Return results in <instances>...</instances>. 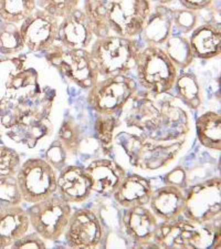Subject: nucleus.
Instances as JSON below:
<instances>
[{"label": "nucleus", "instance_id": "obj_36", "mask_svg": "<svg viewBox=\"0 0 221 249\" xmlns=\"http://www.w3.org/2000/svg\"><path fill=\"white\" fill-rule=\"evenodd\" d=\"M11 248H47V243L41 236L34 231H28L26 235H23L21 238L18 239Z\"/></svg>", "mask_w": 221, "mask_h": 249}, {"label": "nucleus", "instance_id": "obj_16", "mask_svg": "<svg viewBox=\"0 0 221 249\" xmlns=\"http://www.w3.org/2000/svg\"><path fill=\"white\" fill-rule=\"evenodd\" d=\"M95 40L82 8H76L60 19L58 40L67 49H90Z\"/></svg>", "mask_w": 221, "mask_h": 249}, {"label": "nucleus", "instance_id": "obj_25", "mask_svg": "<svg viewBox=\"0 0 221 249\" xmlns=\"http://www.w3.org/2000/svg\"><path fill=\"white\" fill-rule=\"evenodd\" d=\"M163 46L164 51L178 71L186 70L194 62L195 55L192 53L189 38L187 35L172 34Z\"/></svg>", "mask_w": 221, "mask_h": 249}, {"label": "nucleus", "instance_id": "obj_31", "mask_svg": "<svg viewBox=\"0 0 221 249\" xmlns=\"http://www.w3.org/2000/svg\"><path fill=\"white\" fill-rule=\"evenodd\" d=\"M174 30L182 35H189L190 32L199 26V16L197 11L187 8H171Z\"/></svg>", "mask_w": 221, "mask_h": 249}, {"label": "nucleus", "instance_id": "obj_6", "mask_svg": "<svg viewBox=\"0 0 221 249\" xmlns=\"http://www.w3.org/2000/svg\"><path fill=\"white\" fill-rule=\"evenodd\" d=\"M43 54L49 66L80 89L88 91L100 78L88 49H67L57 41Z\"/></svg>", "mask_w": 221, "mask_h": 249}, {"label": "nucleus", "instance_id": "obj_37", "mask_svg": "<svg viewBox=\"0 0 221 249\" xmlns=\"http://www.w3.org/2000/svg\"><path fill=\"white\" fill-rule=\"evenodd\" d=\"M164 182L165 184L175 185L177 187L182 188V190H185L188 185L187 175L183 167H176L174 170H170L166 175H165Z\"/></svg>", "mask_w": 221, "mask_h": 249}, {"label": "nucleus", "instance_id": "obj_39", "mask_svg": "<svg viewBox=\"0 0 221 249\" xmlns=\"http://www.w3.org/2000/svg\"><path fill=\"white\" fill-rule=\"evenodd\" d=\"M152 2H155V3H162V5H167L170 6L171 5L172 2L175 1V0H151Z\"/></svg>", "mask_w": 221, "mask_h": 249}, {"label": "nucleus", "instance_id": "obj_7", "mask_svg": "<svg viewBox=\"0 0 221 249\" xmlns=\"http://www.w3.org/2000/svg\"><path fill=\"white\" fill-rule=\"evenodd\" d=\"M137 91V83L128 75L100 77L88 90L87 104L96 114L116 115Z\"/></svg>", "mask_w": 221, "mask_h": 249}, {"label": "nucleus", "instance_id": "obj_12", "mask_svg": "<svg viewBox=\"0 0 221 249\" xmlns=\"http://www.w3.org/2000/svg\"><path fill=\"white\" fill-rule=\"evenodd\" d=\"M59 23V18L37 8L19 25L26 49L34 53L49 50L58 40Z\"/></svg>", "mask_w": 221, "mask_h": 249}, {"label": "nucleus", "instance_id": "obj_19", "mask_svg": "<svg viewBox=\"0 0 221 249\" xmlns=\"http://www.w3.org/2000/svg\"><path fill=\"white\" fill-rule=\"evenodd\" d=\"M184 190L170 184L153 191L148 207L154 213L159 222H170L183 216L185 207Z\"/></svg>", "mask_w": 221, "mask_h": 249}, {"label": "nucleus", "instance_id": "obj_32", "mask_svg": "<svg viewBox=\"0 0 221 249\" xmlns=\"http://www.w3.org/2000/svg\"><path fill=\"white\" fill-rule=\"evenodd\" d=\"M22 202V196L16 175L0 178V206L21 205Z\"/></svg>", "mask_w": 221, "mask_h": 249}, {"label": "nucleus", "instance_id": "obj_24", "mask_svg": "<svg viewBox=\"0 0 221 249\" xmlns=\"http://www.w3.org/2000/svg\"><path fill=\"white\" fill-rule=\"evenodd\" d=\"M174 89L176 91V96L187 109L196 111L203 106V89L195 74L188 73V72L178 73Z\"/></svg>", "mask_w": 221, "mask_h": 249}, {"label": "nucleus", "instance_id": "obj_15", "mask_svg": "<svg viewBox=\"0 0 221 249\" xmlns=\"http://www.w3.org/2000/svg\"><path fill=\"white\" fill-rule=\"evenodd\" d=\"M84 168L91 180L92 191L104 197H111L127 175L125 167L108 158L91 160Z\"/></svg>", "mask_w": 221, "mask_h": 249}, {"label": "nucleus", "instance_id": "obj_20", "mask_svg": "<svg viewBox=\"0 0 221 249\" xmlns=\"http://www.w3.org/2000/svg\"><path fill=\"white\" fill-rule=\"evenodd\" d=\"M29 231V216L21 205L0 206V248L11 247Z\"/></svg>", "mask_w": 221, "mask_h": 249}, {"label": "nucleus", "instance_id": "obj_26", "mask_svg": "<svg viewBox=\"0 0 221 249\" xmlns=\"http://www.w3.org/2000/svg\"><path fill=\"white\" fill-rule=\"evenodd\" d=\"M82 9L95 38L111 35L106 16V0H84Z\"/></svg>", "mask_w": 221, "mask_h": 249}, {"label": "nucleus", "instance_id": "obj_9", "mask_svg": "<svg viewBox=\"0 0 221 249\" xmlns=\"http://www.w3.org/2000/svg\"><path fill=\"white\" fill-rule=\"evenodd\" d=\"M16 178L25 203L34 204L57 194L58 172L43 159L26 160Z\"/></svg>", "mask_w": 221, "mask_h": 249}, {"label": "nucleus", "instance_id": "obj_22", "mask_svg": "<svg viewBox=\"0 0 221 249\" xmlns=\"http://www.w3.org/2000/svg\"><path fill=\"white\" fill-rule=\"evenodd\" d=\"M189 42L195 58L210 60L221 53L220 22H204L190 32Z\"/></svg>", "mask_w": 221, "mask_h": 249}, {"label": "nucleus", "instance_id": "obj_2", "mask_svg": "<svg viewBox=\"0 0 221 249\" xmlns=\"http://www.w3.org/2000/svg\"><path fill=\"white\" fill-rule=\"evenodd\" d=\"M27 55L0 60V139L34 150L53 133L58 89Z\"/></svg>", "mask_w": 221, "mask_h": 249}, {"label": "nucleus", "instance_id": "obj_1", "mask_svg": "<svg viewBox=\"0 0 221 249\" xmlns=\"http://www.w3.org/2000/svg\"><path fill=\"white\" fill-rule=\"evenodd\" d=\"M189 111L170 92L137 91L116 114L112 155L122 153L124 167L142 173L168 168L189 145Z\"/></svg>", "mask_w": 221, "mask_h": 249}, {"label": "nucleus", "instance_id": "obj_14", "mask_svg": "<svg viewBox=\"0 0 221 249\" xmlns=\"http://www.w3.org/2000/svg\"><path fill=\"white\" fill-rule=\"evenodd\" d=\"M159 223L148 205L125 208L123 213L122 225L124 231L128 238L135 243V247L157 248L153 243V237L157 231Z\"/></svg>", "mask_w": 221, "mask_h": 249}, {"label": "nucleus", "instance_id": "obj_10", "mask_svg": "<svg viewBox=\"0 0 221 249\" xmlns=\"http://www.w3.org/2000/svg\"><path fill=\"white\" fill-rule=\"evenodd\" d=\"M151 0H106L111 35L137 38L152 10Z\"/></svg>", "mask_w": 221, "mask_h": 249}, {"label": "nucleus", "instance_id": "obj_27", "mask_svg": "<svg viewBox=\"0 0 221 249\" xmlns=\"http://www.w3.org/2000/svg\"><path fill=\"white\" fill-rule=\"evenodd\" d=\"M26 46L19 25L0 20V53L6 58L22 54Z\"/></svg>", "mask_w": 221, "mask_h": 249}, {"label": "nucleus", "instance_id": "obj_13", "mask_svg": "<svg viewBox=\"0 0 221 249\" xmlns=\"http://www.w3.org/2000/svg\"><path fill=\"white\" fill-rule=\"evenodd\" d=\"M63 237L71 248L99 247L103 239L101 220L93 211L87 208L72 212Z\"/></svg>", "mask_w": 221, "mask_h": 249}, {"label": "nucleus", "instance_id": "obj_5", "mask_svg": "<svg viewBox=\"0 0 221 249\" xmlns=\"http://www.w3.org/2000/svg\"><path fill=\"white\" fill-rule=\"evenodd\" d=\"M137 82L144 91L160 94L174 89L179 71L162 47L146 46L139 50L135 62Z\"/></svg>", "mask_w": 221, "mask_h": 249}, {"label": "nucleus", "instance_id": "obj_28", "mask_svg": "<svg viewBox=\"0 0 221 249\" xmlns=\"http://www.w3.org/2000/svg\"><path fill=\"white\" fill-rule=\"evenodd\" d=\"M37 9V0H0V20L20 25Z\"/></svg>", "mask_w": 221, "mask_h": 249}, {"label": "nucleus", "instance_id": "obj_18", "mask_svg": "<svg viewBox=\"0 0 221 249\" xmlns=\"http://www.w3.org/2000/svg\"><path fill=\"white\" fill-rule=\"evenodd\" d=\"M174 34L171 8L153 2L152 10L146 19L139 37L146 46L162 47Z\"/></svg>", "mask_w": 221, "mask_h": 249}, {"label": "nucleus", "instance_id": "obj_23", "mask_svg": "<svg viewBox=\"0 0 221 249\" xmlns=\"http://www.w3.org/2000/svg\"><path fill=\"white\" fill-rule=\"evenodd\" d=\"M199 143L209 150H221V116L219 112L208 111L198 116L195 123Z\"/></svg>", "mask_w": 221, "mask_h": 249}, {"label": "nucleus", "instance_id": "obj_3", "mask_svg": "<svg viewBox=\"0 0 221 249\" xmlns=\"http://www.w3.org/2000/svg\"><path fill=\"white\" fill-rule=\"evenodd\" d=\"M153 243L157 248H220V218L200 224L180 216L160 222Z\"/></svg>", "mask_w": 221, "mask_h": 249}, {"label": "nucleus", "instance_id": "obj_38", "mask_svg": "<svg viewBox=\"0 0 221 249\" xmlns=\"http://www.w3.org/2000/svg\"><path fill=\"white\" fill-rule=\"evenodd\" d=\"M178 2L182 7L200 13V11L210 9L215 0H178Z\"/></svg>", "mask_w": 221, "mask_h": 249}, {"label": "nucleus", "instance_id": "obj_4", "mask_svg": "<svg viewBox=\"0 0 221 249\" xmlns=\"http://www.w3.org/2000/svg\"><path fill=\"white\" fill-rule=\"evenodd\" d=\"M142 47L136 38L120 37L116 35L95 38L90 52L98 68L100 77L128 75L134 70L136 57Z\"/></svg>", "mask_w": 221, "mask_h": 249}, {"label": "nucleus", "instance_id": "obj_17", "mask_svg": "<svg viewBox=\"0 0 221 249\" xmlns=\"http://www.w3.org/2000/svg\"><path fill=\"white\" fill-rule=\"evenodd\" d=\"M93 194L85 168L69 164L58 173L57 195L69 204L86 202Z\"/></svg>", "mask_w": 221, "mask_h": 249}, {"label": "nucleus", "instance_id": "obj_40", "mask_svg": "<svg viewBox=\"0 0 221 249\" xmlns=\"http://www.w3.org/2000/svg\"><path fill=\"white\" fill-rule=\"evenodd\" d=\"M3 57V55H0V60H1V58Z\"/></svg>", "mask_w": 221, "mask_h": 249}, {"label": "nucleus", "instance_id": "obj_34", "mask_svg": "<svg viewBox=\"0 0 221 249\" xmlns=\"http://www.w3.org/2000/svg\"><path fill=\"white\" fill-rule=\"evenodd\" d=\"M80 2L81 0H37V8L61 19L79 8Z\"/></svg>", "mask_w": 221, "mask_h": 249}, {"label": "nucleus", "instance_id": "obj_8", "mask_svg": "<svg viewBox=\"0 0 221 249\" xmlns=\"http://www.w3.org/2000/svg\"><path fill=\"white\" fill-rule=\"evenodd\" d=\"M27 212L31 230L46 242H57L64 234L72 207L71 204L54 194L49 198L31 204Z\"/></svg>", "mask_w": 221, "mask_h": 249}, {"label": "nucleus", "instance_id": "obj_35", "mask_svg": "<svg viewBox=\"0 0 221 249\" xmlns=\"http://www.w3.org/2000/svg\"><path fill=\"white\" fill-rule=\"evenodd\" d=\"M69 155H68L67 151L64 150L62 144L59 142L58 139H55L53 142H51L49 147L47 148L46 152V160L50 165L54 168L58 173L66 167L68 164V160H69Z\"/></svg>", "mask_w": 221, "mask_h": 249}, {"label": "nucleus", "instance_id": "obj_29", "mask_svg": "<svg viewBox=\"0 0 221 249\" xmlns=\"http://www.w3.org/2000/svg\"><path fill=\"white\" fill-rule=\"evenodd\" d=\"M116 127V115L96 114L94 134L104 155L111 156L113 152V136Z\"/></svg>", "mask_w": 221, "mask_h": 249}, {"label": "nucleus", "instance_id": "obj_11", "mask_svg": "<svg viewBox=\"0 0 221 249\" xmlns=\"http://www.w3.org/2000/svg\"><path fill=\"white\" fill-rule=\"evenodd\" d=\"M221 179L219 176L196 184L187 192L183 216L204 224L220 218Z\"/></svg>", "mask_w": 221, "mask_h": 249}, {"label": "nucleus", "instance_id": "obj_30", "mask_svg": "<svg viewBox=\"0 0 221 249\" xmlns=\"http://www.w3.org/2000/svg\"><path fill=\"white\" fill-rule=\"evenodd\" d=\"M57 139L67 151L69 158H75L82 143L81 128L73 118H66L58 131Z\"/></svg>", "mask_w": 221, "mask_h": 249}, {"label": "nucleus", "instance_id": "obj_33", "mask_svg": "<svg viewBox=\"0 0 221 249\" xmlns=\"http://www.w3.org/2000/svg\"><path fill=\"white\" fill-rule=\"evenodd\" d=\"M21 163V156L15 147L0 144V178L17 174Z\"/></svg>", "mask_w": 221, "mask_h": 249}, {"label": "nucleus", "instance_id": "obj_21", "mask_svg": "<svg viewBox=\"0 0 221 249\" xmlns=\"http://www.w3.org/2000/svg\"><path fill=\"white\" fill-rule=\"evenodd\" d=\"M153 191L151 180L139 174L126 175L112 197L120 207L131 208L146 206L150 203Z\"/></svg>", "mask_w": 221, "mask_h": 249}]
</instances>
